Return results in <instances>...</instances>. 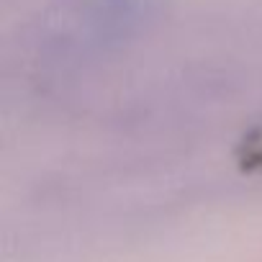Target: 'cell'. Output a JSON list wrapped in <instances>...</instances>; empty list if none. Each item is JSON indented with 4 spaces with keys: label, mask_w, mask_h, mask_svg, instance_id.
I'll list each match as a JSON object with an SVG mask.
<instances>
[{
    "label": "cell",
    "mask_w": 262,
    "mask_h": 262,
    "mask_svg": "<svg viewBox=\"0 0 262 262\" xmlns=\"http://www.w3.org/2000/svg\"><path fill=\"white\" fill-rule=\"evenodd\" d=\"M242 162L247 170H262V121L242 142Z\"/></svg>",
    "instance_id": "obj_1"
}]
</instances>
